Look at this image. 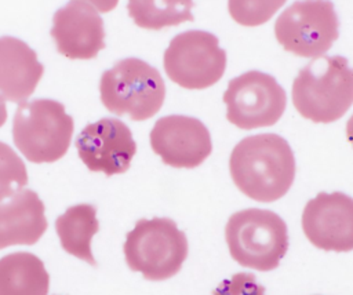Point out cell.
Wrapping results in <instances>:
<instances>
[{
  "label": "cell",
  "instance_id": "1",
  "mask_svg": "<svg viewBox=\"0 0 353 295\" xmlns=\"http://www.w3.org/2000/svg\"><path fill=\"white\" fill-rule=\"evenodd\" d=\"M230 176L250 199L270 203L281 199L295 178V157L290 143L277 134L241 139L232 150Z\"/></svg>",
  "mask_w": 353,
  "mask_h": 295
},
{
  "label": "cell",
  "instance_id": "2",
  "mask_svg": "<svg viewBox=\"0 0 353 295\" xmlns=\"http://www.w3.org/2000/svg\"><path fill=\"white\" fill-rule=\"evenodd\" d=\"M292 103L314 123H332L353 105V69L342 55L313 58L292 83Z\"/></svg>",
  "mask_w": 353,
  "mask_h": 295
},
{
  "label": "cell",
  "instance_id": "3",
  "mask_svg": "<svg viewBox=\"0 0 353 295\" xmlns=\"http://www.w3.org/2000/svg\"><path fill=\"white\" fill-rule=\"evenodd\" d=\"M225 238L239 265L259 272L276 269L288 250L287 225L270 210L234 212L226 223Z\"/></svg>",
  "mask_w": 353,
  "mask_h": 295
},
{
  "label": "cell",
  "instance_id": "4",
  "mask_svg": "<svg viewBox=\"0 0 353 295\" xmlns=\"http://www.w3.org/2000/svg\"><path fill=\"white\" fill-rule=\"evenodd\" d=\"M99 92L109 112L143 121L161 109L165 84L159 70L148 62L139 58H124L102 73Z\"/></svg>",
  "mask_w": 353,
  "mask_h": 295
},
{
  "label": "cell",
  "instance_id": "5",
  "mask_svg": "<svg viewBox=\"0 0 353 295\" xmlns=\"http://www.w3.org/2000/svg\"><path fill=\"white\" fill-rule=\"evenodd\" d=\"M73 119L54 99L21 102L12 120V139L32 163H54L65 156L73 135Z\"/></svg>",
  "mask_w": 353,
  "mask_h": 295
},
{
  "label": "cell",
  "instance_id": "6",
  "mask_svg": "<svg viewBox=\"0 0 353 295\" xmlns=\"http://www.w3.org/2000/svg\"><path fill=\"white\" fill-rule=\"evenodd\" d=\"M124 256L132 272L161 281L175 276L188 256V238L170 218L139 219L127 233Z\"/></svg>",
  "mask_w": 353,
  "mask_h": 295
},
{
  "label": "cell",
  "instance_id": "7",
  "mask_svg": "<svg viewBox=\"0 0 353 295\" xmlns=\"http://www.w3.org/2000/svg\"><path fill=\"white\" fill-rule=\"evenodd\" d=\"M277 41L298 57L319 58L339 36V21L330 0H298L274 23Z\"/></svg>",
  "mask_w": 353,
  "mask_h": 295
},
{
  "label": "cell",
  "instance_id": "8",
  "mask_svg": "<svg viewBox=\"0 0 353 295\" xmlns=\"http://www.w3.org/2000/svg\"><path fill=\"white\" fill-rule=\"evenodd\" d=\"M164 70L171 81L188 90L214 85L225 73L226 52L218 37L204 30L176 34L164 51Z\"/></svg>",
  "mask_w": 353,
  "mask_h": 295
},
{
  "label": "cell",
  "instance_id": "9",
  "mask_svg": "<svg viewBox=\"0 0 353 295\" xmlns=\"http://www.w3.org/2000/svg\"><path fill=\"white\" fill-rule=\"evenodd\" d=\"M226 119L241 130L276 124L283 116L287 95L277 80L263 72L250 70L228 84L223 94Z\"/></svg>",
  "mask_w": 353,
  "mask_h": 295
},
{
  "label": "cell",
  "instance_id": "10",
  "mask_svg": "<svg viewBox=\"0 0 353 295\" xmlns=\"http://www.w3.org/2000/svg\"><path fill=\"white\" fill-rule=\"evenodd\" d=\"M76 149L90 171L110 176L130 168L137 143L125 123L103 117L81 130L76 139Z\"/></svg>",
  "mask_w": 353,
  "mask_h": 295
},
{
  "label": "cell",
  "instance_id": "11",
  "mask_svg": "<svg viewBox=\"0 0 353 295\" xmlns=\"http://www.w3.org/2000/svg\"><path fill=\"white\" fill-rule=\"evenodd\" d=\"M150 146L164 164L194 168L212 150L208 128L196 117L171 114L160 117L150 131Z\"/></svg>",
  "mask_w": 353,
  "mask_h": 295
},
{
  "label": "cell",
  "instance_id": "12",
  "mask_svg": "<svg viewBox=\"0 0 353 295\" xmlns=\"http://www.w3.org/2000/svg\"><path fill=\"white\" fill-rule=\"evenodd\" d=\"M306 238L324 251L353 250V199L342 192H320L309 200L302 214Z\"/></svg>",
  "mask_w": 353,
  "mask_h": 295
},
{
  "label": "cell",
  "instance_id": "13",
  "mask_svg": "<svg viewBox=\"0 0 353 295\" xmlns=\"http://www.w3.org/2000/svg\"><path fill=\"white\" fill-rule=\"evenodd\" d=\"M51 36L58 52L70 59H91L105 48L102 18L90 4L79 0L55 11Z\"/></svg>",
  "mask_w": 353,
  "mask_h": 295
},
{
  "label": "cell",
  "instance_id": "14",
  "mask_svg": "<svg viewBox=\"0 0 353 295\" xmlns=\"http://www.w3.org/2000/svg\"><path fill=\"white\" fill-rule=\"evenodd\" d=\"M44 73L36 52L22 40L0 37V101L25 102Z\"/></svg>",
  "mask_w": 353,
  "mask_h": 295
},
{
  "label": "cell",
  "instance_id": "15",
  "mask_svg": "<svg viewBox=\"0 0 353 295\" xmlns=\"http://www.w3.org/2000/svg\"><path fill=\"white\" fill-rule=\"evenodd\" d=\"M44 204L30 189H21L8 201H0V250L32 245L47 230Z\"/></svg>",
  "mask_w": 353,
  "mask_h": 295
},
{
  "label": "cell",
  "instance_id": "16",
  "mask_svg": "<svg viewBox=\"0 0 353 295\" xmlns=\"http://www.w3.org/2000/svg\"><path fill=\"white\" fill-rule=\"evenodd\" d=\"M50 276L43 261L30 252L0 258V295H47Z\"/></svg>",
  "mask_w": 353,
  "mask_h": 295
},
{
  "label": "cell",
  "instance_id": "17",
  "mask_svg": "<svg viewBox=\"0 0 353 295\" xmlns=\"http://www.w3.org/2000/svg\"><path fill=\"white\" fill-rule=\"evenodd\" d=\"M55 230L62 248L90 265H95L91 254V240L99 230L97 208L92 204H76L69 207L55 221Z\"/></svg>",
  "mask_w": 353,
  "mask_h": 295
},
{
  "label": "cell",
  "instance_id": "18",
  "mask_svg": "<svg viewBox=\"0 0 353 295\" xmlns=\"http://www.w3.org/2000/svg\"><path fill=\"white\" fill-rule=\"evenodd\" d=\"M193 0H128L127 10L135 25L160 30L193 21Z\"/></svg>",
  "mask_w": 353,
  "mask_h": 295
},
{
  "label": "cell",
  "instance_id": "19",
  "mask_svg": "<svg viewBox=\"0 0 353 295\" xmlns=\"http://www.w3.org/2000/svg\"><path fill=\"white\" fill-rule=\"evenodd\" d=\"M287 0H229L230 17L243 26H259L268 22Z\"/></svg>",
  "mask_w": 353,
  "mask_h": 295
},
{
  "label": "cell",
  "instance_id": "20",
  "mask_svg": "<svg viewBox=\"0 0 353 295\" xmlns=\"http://www.w3.org/2000/svg\"><path fill=\"white\" fill-rule=\"evenodd\" d=\"M28 183V172L22 159L0 141V201L15 194Z\"/></svg>",
  "mask_w": 353,
  "mask_h": 295
},
{
  "label": "cell",
  "instance_id": "21",
  "mask_svg": "<svg viewBox=\"0 0 353 295\" xmlns=\"http://www.w3.org/2000/svg\"><path fill=\"white\" fill-rule=\"evenodd\" d=\"M212 295H265V287L251 273H236L223 280L212 291Z\"/></svg>",
  "mask_w": 353,
  "mask_h": 295
},
{
  "label": "cell",
  "instance_id": "22",
  "mask_svg": "<svg viewBox=\"0 0 353 295\" xmlns=\"http://www.w3.org/2000/svg\"><path fill=\"white\" fill-rule=\"evenodd\" d=\"M79 1H84L87 4L94 6L99 12H109L119 3V0H79Z\"/></svg>",
  "mask_w": 353,
  "mask_h": 295
},
{
  "label": "cell",
  "instance_id": "23",
  "mask_svg": "<svg viewBox=\"0 0 353 295\" xmlns=\"http://www.w3.org/2000/svg\"><path fill=\"white\" fill-rule=\"evenodd\" d=\"M346 136H347L349 142H350L352 146H353V114L350 116V119H349L347 123H346Z\"/></svg>",
  "mask_w": 353,
  "mask_h": 295
},
{
  "label": "cell",
  "instance_id": "24",
  "mask_svg": "<svg viewBox=\"0 0 353 295\" xmlns=\"http://www.w3.org/2000/svg\"><path fill=\"white\" fill-rule=\"evenodd\" d=\"M7 120V108L3 101H0V127L6 123Z\"/></svg>",
  "mask_w": 353,
  "mask_h": 295
}]
</instances>
